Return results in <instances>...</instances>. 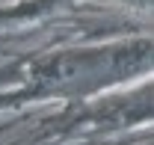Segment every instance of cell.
Wrapping results in <instances>:
<instances>
[{"label":"cell","instance_id":"6da1fadb","mask_svg":"<svg viewBox=\"0 0 154 145\" xmlns=\"http://www.w3.org/2000/svg\"><path fill=\"white\" fill-rule=\"evenodd\" d=\"M139 62H145V51H80L51 59L42 68V80L59 92H89L125 77Z\"/></svg>","mask_w":154,"mask_h":145}]
</instances>
